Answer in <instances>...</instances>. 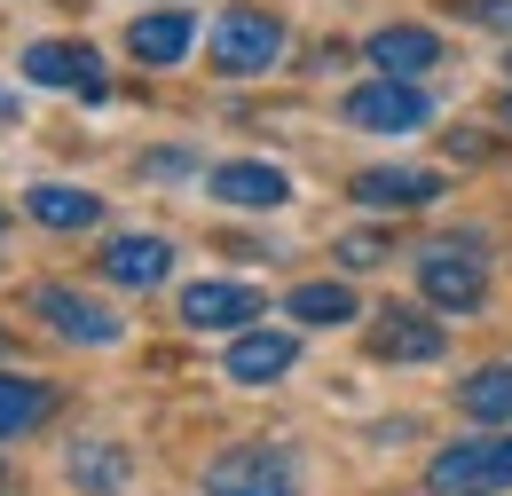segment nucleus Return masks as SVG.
I'll return each mask as SVG.
<instances>
[{
    "label": "nucleus",
    "instance_id": "obj_1",
    "mask_svg": "<svg viewBox=\"0 0 512 496\" xmlns=\"http://www.w3.org/2000/svg\"><path fill=\"white\" fill-rule=\"evenodd\" d=\"M205 56H213L221 79H260V71H276V56H284V24L268 8H221L213 32H205Z\"/></svg>",
    "mask_w": 512,
    "mask_h": 496
},
{
    "label": "nucleus",
    "instance_id": "obj_2",
    "mask_svg": "<svg viewBox=\"0 0 512 496\" xmlns=\"http://www.w3.org/2000/svg\"><path fill=\"white\" fill-rule=\"evenodd\" d=\"M426 489L434 496H505L512 489V434H473V441L434 449Z\"/></svg>",
    "mask_w": 512,
    "mask_h": 496
},
{
    "label": "nucleus",
    "instance_id": "obj_3",
    "mask_svg": "<svg viewBox=\"0 0 512 496\" xmlns=\"http://www.w3.org/2000/svg\"><path fill=\"white\" fill-rule=\"evenodd\" d=\"M418 292H426V308L442 315H473L489 300V268H481V245L473 237H442V245L418 252Z\"/></svg>",
    "mask_w": 512,
    "mask_h": 496
},
{
    "label": "nucleus",
    "instance_id": "obj_4",
    "mask_svg": "<svg viewBox=\"0 0 512 496\" xmlns=\"http://www.w3.org/2000/svg\"><path fill=\"white\" fill-rule=\"evenodd\" d=\"M205 496H300V465L276 441H237L205 465Z\"/></svg>",
    "mask_w": 512,
    "mask_h": 496
},
{
    "label": "nucleus",
    "instance_id": "obj_5",
    "mask_svg": "<svg viewBox=\"0 0 512 496\" xmlns=\"http://www.w3.org/2000/svg\"><path fill=\"white\" fill-rule=\"evenodd\" d=\"M347 126H363V134H418V126H434V95L418 87V79H363L355 95H347Z\"/></svg>",
    "mask_w": 512,
    "mask_h": 496
},
{
    "label": "nucleus",
    "instance_id": "obj_6",
    "mask_svg": "<svg viewBox=\"0 0 512 496\" xmlns=\"http://www.w3.org/2000/svg\"><path fill=\"white\" fill-rule=\"evenodd\" d=\"M32 315H40L56 339H71V347H119V331H127L103 300H87V292H71V284H32Z\"/></svg>",
    "mask_w": 512,
    "mask_h": 496
},
{
    "label": "nucleus",
    "instance_id": "obj_7",
    "mask_svg": "<svg viewBox=\"0 0 512 496\" xmlns=\"http://www.w3.org/2000/svg\"><path fill=\"white\" fill-rule=\"evenodd\" d=\"M24 79H32V87H64V95H87V103L111 87V79H103V56H95L87 40H32V48H24Z\"/></svg>",
    "mask_w": 512,
    "mask_h": 496
},
{
    "label": "nucleus",
    "instance_id": "obj_8",
    "mask_svg": "<svg viewBox=\"0 0 512 496\" xmlns=\"http://www.w3.org/2000/svg\"><path fill=\"white\" fill-rule=\"evenodd\" d=\"M371 355H379V363H442L449 331L426 308H379L371 315Z\"/></svg>",
    "mask_w": 512,
    "mask_h": 496
},
{
    "label": "nucleus",
    "instance_id": "obj_9",
    "mask_svg": "<svg viewBox=\"0 0 512 496\" xmlns=\"http://www.w3.org/2000/svg\"><path fill=\"white\" fill-rule=\"evenodd\" d=\"M347 197H363V205H379V213H426V205H442L449 182L434 166H371V174H355Z\"/></svg>",
    "mask_w": 512,
    "mask_h": 496
},
{
    "label": "nucleus",
    "instance_id": "obj_10",
    "mask_svg": "<svg viewBox=\"0 0 512 496\" xmlns=\"http://www.w3.org/2000/svg\"><path fill=\"white\" fill-rule=\"evenodd\" d=\"M205 189L221 197V205H237V213H276L284 197H292V174L284 166H260V158H229V166H213Z\"/></svg>",
    "mask_w": 512,
    "mask_h": 496
},
{
    "label": "nucleus",
    "instance_id": "obj_11",
    "mask_svg": "<svg viewBox=\"0 0 512 496\" xmlns=\"http://www.w3.org/2000/svg\"><path fill=\"white\" fill-rule=\"evenodd\" d=\"M292 363H300V339H292V331H253V323H245V331L229 339V355H221V371L237 378V386H268V378H284Z\"/></svg>",
    "mask_w": 512,
    "mask_h": 496
},
{
    "label": "nucleus",
    "instance_id": "obj_12",
    "mask_svg": "<svg viewBox=\"0 0 512 496\" xmlns=\"http://www.w3.org/2000/svg\"><path fill=\"white\" fill-rule=\"evenodd\" d=\"M95 268H103L111 284H127V292H158L166 268H174V245H166V237H111V245L95 252Z\"/></svg>",
    "mask_w": 512,
    "mask_h": 496
},
{
    "label": "nucleus",
    "instance_id": "obj_13",
    "mask_svg": "<svg viewBox=\"0 0 512 496\" xmlns=\"http://www.w3.org/2000/svg\"><path fill=\"white\" fill-rule=\"evenodd\" d=\"M253 315H260L253 284H221V276H213V284H190V292H182V323H190V331H245Z\"/></svg>",
    "mask_w": 512,
    "mask_h": 496
},
{
    "label": "nucleus",
    "instance_id": "obj_14",
    "mask_svg": "<svg viewBox=\"0 0 512 496\" xmlns=\"http://www.w3.org/2000/svg\"><path fill=\"white\" fill-rule=\"evenodd\" d=\"M363 56L394 71V79H410V71H434L442 63V32L434 24H379L371 40H363Z\"/></svg>",
    "mask_w": 512,
    "mask_h": 496
},
{
    "label": "nucleus",
    "instance_id": "obj_15",
    "mask_svg": "<svg viewBox=\"0 0 512 496\" xmlns=\"http://www.w3.org/2000/svg\"><path fill=\"white\" fill-rule=\"evenodd\" d=\"M197 40V24L182 16V8H158V16H134L127 24V56L150 63V71H166V63H182Z\"/></svg>",
    "mask_w": 512,
    "mask_h": 496
},
{
    "label": "nucleus",
    "instance_id": "obj_16",
    "mask_svg": "<svg viewBox=\"0 0 512 496\" xmlns=\"http://www.w3.org/2000/svg\"><path fill=\"white\" fill-rule=\"evenodd\" d=\"M24 213H32L40 229H95V221H103V197H95V189H71V182H40L24 197Z\"/></svg>",
    "mask_w": 512,
    "mask_h": 496
},
{
    "label": "nucleus",
    "instance_id": "obj_17",
    "mask_svg": "<svg viewBox=\"0 0 512 496\" xmlns=\"http://www.w3.org/2000/svg\"><path fill=\"white\" fill-rule=\"evenodd\" d=\"M56 418V386L48 378H24V371H0V434H32Z\"/></svg>",
    "mask_w": 512,
    "mask_h": 496
},
{
    "label": "nucleus",
    "instance_id": "obj_18",
    "mask_svg": "<svg viewBox=\"0 0 512 496\" xmlns=\"http://www.w3.org/2000/svg\"><path fill=\"white\" fill-rule=\"evenodd\" d=\"M457 410L473 426H512V363H481V371L457 386Z\"/></svg>",
    "mask_w": 512,
    "mask_h": 496
},
{
    "label": "nucleus",
    "instance_id": "obj_19",
    "mask_svg": "<svg viewBox=\"0 0 512 496\" xmlns=\"http://www.w3.org/2000/svg\"><path fill=\"white\" fill-rule=\"evenodd\" d=\"M284 315H292V323H323V331H331V323H355V292H347V284H300V292H292V300H284Z\"/></svg>",
    "mask_w": 512,
    "mask_h": 496
},
{
    "label": "nucleus",
    "instance_id": "obj_20",
    "mask_svg": "<svg viewBox=\"0 0 512 496\" xmlns=\"http://www.w3.org/2000/svg\"><path fill=\"white\" fill-rule=\"evenodd\" d=\"M71 481H79V489H119V481H127V457H111V449H79V457H71Z\"/></svg>",
    "mask_w": 512,
    "mask_h": 496
},
{
    "label": "nucleus",
    "instance_id": "obj_21",
    "mask_svg": "<svg viewBox=\"0 0 512 496\" xmlns=\"http://www.w3.org/2000/svg\"><path fill=\"white\" fill-rule=\"evenodd\" d=\"M386 252H394V245H386L379 229H355V237H339V260H347V268H379Z\"/></svg>",
    "mask_w": 512,
    "mask_h": 496
},
{
    "label": "nucleus",
    "instance_id": "obj_22",
    "mask_svg": "<svg viewBox=\"0 0 512 496\" xmlns=\"http://www.w3.org/2000/svg\"><path fill=\"white\" fill-rule=\"evenodd\" d=\"M465 24H489V32H512V0H449Z\"/></svg>",
    "mask_w": 512,
    "mask_h": 496
},
{
    "label": "nucleus",
    "instance_id": "obj_23",
    "mask_svg": "<svg viewBox=\"0 0 512 496\" xmlns=\"http://www.w3.org/2000/svg\"><path fill=\"white\" fill-rule=\"evenodd\" d=\"M142 174H190V158L182 150H158V158H142Z\"/></svg>",
    "mask_w": 512,
    "mask_h": 496
},
{
    "label": "nucleus",
    "instance_id": "obj_24",
    "mask_svg": "<svg viewBox=\"0 0 512 496\" xmlns=\"http://www.w3.org/2000/svg\"><path fill=\"white\" fill-rule=\"evenodd\" d=\"M0 119H16V95H8V87H0Z\"/></svg>",
    "mask_w": 512,
    "mask_h": 496
},
{
    "label": "nucleus",
    "instance_id": "obj_25",
    "mask_svg": "<svg viewBox=\"0 0 512 496\" xmlns=\"http://www.w3.org/2000/svg\"><path fill=\"white\" fill-rule=\"evenodd\" d=\"M497 119H505V126H512V87H505V103H497Z\"/></svg>",
    "mask_w": 512,
    "mask_h": 496
},
{
    "label": "nucleus",
    "instance_id": "obj_26",
    "mask_svg": "<svg viewBox=\"0 0 512 496\" xmlns=\"http://www.w3.org/2000/svg\"><path fill=\"white\" fill-rule=\"evenodd\" d=\"M0 355H8V331H0Z\"/></svg>",
    "mask_w": 512,
    "mask_h": 496
},
{
    "label": "nucleus",
    "instance_id": "obj_27",
    "mask_svg": "<svg viewBox=\"0 0 512 496\" xmlns=\"http://www.w3.org/2000/svg\"><path fill=\"white\" fill-rule=\"evenodd\" d=\"M0 229H8V213H0Z\"/></svg>",
    "mask_w": 512,
    "mask_h": 496
},
{
    "label": "nucleus",
    "instance_id": "obj_28",
    "mask_svg": "<svg viewBox=\"0 0 512 496\" xmlns=\"http://www.w3.org/2000/svg\"><path fill=\"white\" fill-rule=\"evenodd\" d=\"M505 71H512V56H505Z\"/></svg>",
    "mask_w": 512,
    "mask_h": 496
},
{
    "label": "nucleus",
    "instance_id": "obj_29",
    "mask_svg": "<svg viewBox=\"0 0 512 496\" xmlns=\"http://www.w3.org/2000/svg\"><path fill=\"white\" fill-rule=\"evenodd\" d=\"M0 481H8V473H0Z\"/></svg>",
    "mask_w": 512,
    "mask_h": 496
}]
</instances>
